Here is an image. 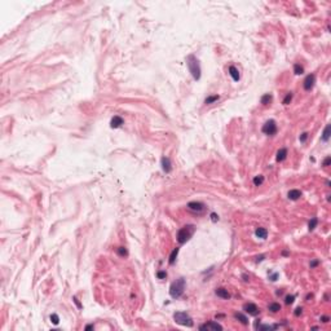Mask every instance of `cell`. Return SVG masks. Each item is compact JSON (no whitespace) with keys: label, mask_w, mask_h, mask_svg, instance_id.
Returning <instances> with one entry per match:
<instances>
[{"label":"cell","mask_w":331,"mask_h":331,"mask_svg":"<svg viewBox=\"0 0 331 331\" xmlns=\"http://www.w3.org/2000/svg\"><path fill=\"white\" fill-rule=\"evenodd\" d=\"M186 63H188V67H189V71L190 74L193 75V78L195 80H199L201 79V63H199L198 58L195 57L194 54H189L188 58H186Z\"/></svg>","instance_id":"6da1fadb"},{"label":"cell","mask_w":331,"mask_h":331,"mask_svg":"<svg viewBox=\"0 0 331 331\" xmlns=\"http://www.w3.org/2000/svg\"><path fill=\"white\" fill-rule=\"evenodd\" d=\"M194 232H195V226H194V225L189 224V225H185V226H182L181 229L177 232V235H176L177 242H179L180 244L186 243L189 239L193 237Z\"/></svg>","instance_id":"7a4b0ae2"},{"label":"cell","mask_w":331,"mask_h":331,"mask_svg":"<svg viewBox=\"0 0 331 331\" xmlns=\"http://www.w3.org/2000/svg\"><path fill=\"white\" fill-rule=\"evenodd\" d=\"M184 291H185V278L182 277L176 279L175 282H172L171 286H169V295L173 299H179L184 294Z\"/></svg>","instance_id":"3957f363"},{"label":"cell","mask_w":331,"mask_h":331,"mask_svg":"<svg viewBox=\"0 0 331 331\" xmlns=\"http://www.w3.org/2000/svg\"><path fill=\"white\" fill-rule=\"evenodd\" d=\"M173 319L176 323L181 325V326H186V327H191L194 325L193 318L189 316L186 312H176L173 314Z\"/></svg>","instance_id":"277c9868"},{"label":"cell","mask_w":331,"mask_h":331,"mask_svg":"<svg viewBox=\"0 0 331 331\" xmlns=\"http://www.w3.org/2000/svg\"><path fill=\"white\" fill-rule=\"evenodd\" d=\"M261 131H263L265 135L268 136H273L277 133V124H276V120H273V119H270V120L265 122V124L263 126V128H261Z\"/></svg>","instance_id":"5b68a950"},{"label":"cell","mask_w":331,"mask_h":331,"mask_svg":"<svg viewBox=\"0 0 331 331\" xmlns=\"http://www.w3.org/2000/svg\"><path fill=\"white\" fill-rule=\"evenodd\" d=\"M188 210L190 212H194V213H202L206 211V204L202 202H189L186 204Z\"/></svg>","instance_id":"8992f818"},{"label":"cell","mask_w":331,"mask_h":331,"mask_svg":"<svg viewBox=\"0 0 331 331\" xmlns=\"http://www.w3.org/2000/svg\"><path fill=\"white\" fill-rule=\"evenodd\" d=\"M199 330H207V331H217V330H222V326L220 323H217V322L215 321H210L207 322V323L204 325H201L199 326Z\"/></svg>","instance_id":"52a82bcc"},{"label":"cell","mask_w":331,"mask_h":331,"mask_svg":"<svg viewBox=\"0 0 331 331\" xmlns=\"http://www.w3.org/2000/svg\"><path fill=\"white\" fill-rule=\"evenodd\" d=\"M243 310L246 313H248L250 316H257L259 313H260V309L257 308L256 304H254V303H247V304L243 305Z\"/></svg>","instance_id":"ba28073f"},{"label":"cell","mask_w":331,"mask_h":331,"mask_svg":"<svg viewBox=\"0 0 331 331\" xmlns=\"http://www.w3.org/2000/svg\"><path fill=\"white\" fill-rule=\"evenodd\" d=\"M314 83H316V75L314 74H309L307 78L304 79V89L305 91H310L314 87Z\"/></svg>","instance_id":"9c48e42d"},{"label":"cell","mask_w":331,"mask_h":331,"mask_svg":"<svg viewBox=\"0 0 331 331\" xmlns=\"http://www.w3.org/2000/svg\"><path fill=\"white\" fill-rule=\"evenodd\" d=\"M160 164H162V169L166 172V173H169L172 171V163L171 159L168 157H163L162 160H160Z\"/></svg>","instance_id":"30bf717a"},{"label":"cell","mask_w":331,"mask_h":331,"mask_svg":"<svg viewBox=\"0 0 331 331\" xmlns=\"http://www.w3.org/2000/svg\"><path fill=\"white\" fill-rule=\"evenodd\" d=\"M122 124H124V120H123L122 116L115 115V116L111 118V120H110V127H111V128H119V127H122Z\"/></svg>","instance_id":"8fae6325"},{"label":"cell","mask_w":331,"mask_h":331,"mask_svg":"<svg viewBox=\"0 0 331 331\" xmlns=\"http://www.w3.org/2000/svg\"><path fill=\"white\" fill-rule=\"evenodd\" d=\"M229 74L230 76L233 78V80L234 82H238L239 79H241V74H239V70L235 66H229Z\"/></svg>","instance_id":"7c38bea8"},{"label":"cell","mask_w":331,"mask_h":331,"mask_svg":"<svg viewBox=\"0 0 331 331\" xmlns=\"http://www.w3.org/2000/svg\"><path fill=\"white\" fill-rule=\"evenodd\" d=\"M287 158V149H279L277 151V157H276V159H277V162H283V160Z\"/></svg>","instance_id":"4fadbf2b"},{"label":"cell","mask_w":331,"mask_h":331,"mask_svg":"<svg viewBox=\"0 0 331 331\" xmlns=\"http://www.w3.org/2000/svg\"><path fill=\"white\" fill-rule=\"evenodd\" d=\"M215 294L217 295L219 297H221V299H230V294L228 292V290H225V288H216Z\"/></svg>","instance_id":"5bb4252c"},{"label":"cell","mask_w":331,"mask_h":331,"mask_svg":"<svg viewBox=\"0 0 331 331\" xmlns=\"http://www.w3.org/2000/svg\"><path fill=\"white\" fill-rule=\"evenodd\" d=\"M288 198L291 199V201H296V199H299L300 197H301V191L297 190V189H292V190L288 191Z\"/></svg>","instance_id":"9a60e30c"},{"label":"cell","mask_w":331,"mask_h":331,"mask_svg":"<svg viewBox=\"0 0 331 331\" xmlns=\"http://www.w3.org/2000/svg\"><path fill=\"white\" fill-rule=\"evenodd\" d=\"M255 235H256L257 238L265 239L266 237H268V230H266L265 228H257L256 232H255Z\"/></svg>","instance_id":"2e32d148"},{"label":"cell","mask_w":331,"mask_h":331,"mask_svg":"<svg viewBox=\"0 0 331 331\" xmlns=\"http://www.w3.org/2000/svg\"><path fill=\"white\" fill-rule=\"evenodd\" d=\"M272 100H273V96H272L270 93H266L260 98V104L264 105V106H268V105L272 102Z\"/></svg>","instance_id":"e0dca14e"},{"label":"cell","mask_w":331,"mask_h":331,"mask_svg":"<svg viewBox=\"0 0 331 331\" xmlns=\"http://www.w3.org/2000/svg\"><path fill=\"white\" fill-rule=\"evenodd\" d=\"M278 327V325H256L255 326V329L256 330H274V329H277Z\"/></svg>","instance_id":"ac0fdd59"},{"label":"cell","mask_w":331,"mask_h":331,"mask_svg":"<svg viewBox=\"0 0 331 331\" xmlns=\"http://www.w3.org/2000/svg\"><path fill=\"white\" fill-rule=\"evenodd\" d=\"M330 128H331V126L330 124H327L326 127H325V131H323V133H322V137H321V140L322 141H329V138H330Z\"/></svg>","instance_id":"d6986e66"},{"label":"cell","mask_w":331,"mask_h":331,"mask_svg":"<svg viewBox=\"0 0 331 331\" xmlns=\"http://www.w3.org/2000/svg\"><path fill=\"white\" fill-rule=\"evenodd\" d=\"M234 317L238 319L239 322H241L242 325H248V319H247V317L244 316V314H242V313H235Z\"/></svg>","instance_id":"ffe728a7"},{"label":"cell","mask_w":331,"mask_h":331,"mask_svg":"<svg viewBox=\"0 0 331 331\" xmlns=\"http://www.w3.org/2000/svg\"><path fill=\"white\" fill-rule=\"evenodd\" d=\"M268 309L270 310L272 313H277L281 310V304H278V303H270L268 307Z\"/></svg>","instance_id":"44dd1931"},{"label":"cell","mask_w":331,"mask_h":331,"mask_svg":"<svg viewBox=\"0 0 331 331\" xmlns=\"http://www.w3.org/2000/svg\"><path fill=\"white\" fill-rule=\"evenodd\" d=\"M177 255H179V248H175L173 251L171 252V255H169V260H168V263L171 264V265H173V264H175V261H176V257H177Z\"/></svg>","instance_id":"7402d4cb"},{"label":"cell","mask_w":331,"mask_h":331,"mask_svg":"<svg viewBox=\"0 0 331 331\" xmlns=\"http://www.w3.org/2000/svg\"><path fill=\"white\" fill-rule=\"evenodd\" d=\"M219 98H220V96H219V94H213V96H208L207 98L204 100V104H206V105L213 104V102H216V101H217Z\"/></svg>","instance_id":"603a6c76"},{"label":"cell","mask_w":331,"mask_h":331,"mask_svg":"<svg viewBox=\"0 0 331 331\" xmlns=\"http://www.w3.org/2000/svg\"><path fill=\"white\" fill-rule=\"evenodd\" d=\"M317 224H318V219H317V217L310 219V221L308 222V229H309V232H312V230H314V228L317 226Z\"/></svg>","instance_id":"cb8c5ba5"},{"label":"cell","mask_w":331,"mask_h":331,"mask_svg":"<svg viewBox=\"0 0 331 331\" xmlns=\"http://www.w3.org/2000/svg\"><path fill=\"white\" fill-rule=\"evenodd\" d=\"M294 73L296 75H301L303 73H304V67H303L300 63H295V65H294Z\"/></svg>","instance_id":"d4e9b609"},{"label":"cell","mask_w":331,"mask_h":331,"mask_svg":"<svg viewBox=\"0 0 331 331\" xmlns=\"http://www.w3.org/2000/svg\"><path fill=\"white\" fill-rule=\"evenodd\" d=\"M116 254H118L119 256H122V257L128 256V251H127L126 247H118V248H116Z\"/></svg>","instance_id":"484cf974"},{"label":"cell","mask_w":331,"mask_h":331,"mask_svg":"<svg viewBox=\"0 0 331 331\" xmlns=\"http://www.w3.org/2000/svg\"><path fill=\"white\" fill-rule=\"evenodd\" d=\"M264 182V176H261V175H259V176H255L254 177V185L255 186H260L261 184Z\"/></svg>","instance_id":"4316f807"},{"label":"cell","mask_w":331,"mask_h":331,"mask_svg":"<svg viewBox=\"0 0 331 331\" xmlns=\"http://www.w3.org/2000/svg\"><path fill=\"white\" fill-rule=\"evenodd\" d=\"M51 321H52V323H53V325H58V323H60V317H58L56 313L51 314Z\"/></svg>","instance_id":"83f0119b"},{"label":"cell","mask_w":331,"mask_h":331,"mask_svg":"<svg viewBox=\"0 0 331 331\" xmlns=\"http://www.w3.org/2000/svg\"><path fill=\"white\" fill-rule=\"evenodd\" d=\"M291 100H292V93H287L285 97V100H283V105H288L291 102Z\"/></svg>","instance_id":"f1b7e54d"},{"label":"cell","mask_w":331,"mask_h":331,"mask_svg":"<svg viewBox=\"0 0 331 331\" xmlns=\"http://www.w3.org/2000/svg\"><path fill=\"white\" fill-rule=\"evenodd\" d=\"M294 300H295V296H294V295H287V296H286V299H285V303H286L287 305H290V304H292V303H294Z\"/></svg>","instance_id":"f546056e"},{"label":"cell","mask_w":331,"mask_h":331,"mask_svg":"<svg viewBox=\"0 0 331 331\" xmlns=\"http://www.w3.org/2000/svg\"><path fill=\"white\" fill-rule=\"evenodd\" d=\"M157 277L159 278V279H164V278L167 277V272H166V270H159V272H157Z\"/></svg>","instance_id":"4dcf8cb0"},{"label":"cell","mask_w":331,"mask_h":331,"mask_svg":"<svg viewBox=\"0 0 331 331\" xmlns=\"http://www.w3.org/2000/svg\"><path fill=\"white\" fill-rule=\"evenodd\" d=\"M307 138H308V133L307 132H304V133H301V136H300V142H305L307 141Z\"/></svg>","instance_id":"1f68e13d"},{"label":"cell","mask_w":331,"mask_h":331,"mask_svg":"<svg viewBox=\"0 0 331 331\" xmlns=\"http://www.w3.org/2000/svg\"><path fill=\"white\" fill-rule=\"evenodd\" d=\"M211 220H212L213 222L219 221V215H216L215 212H212V213H211Z\"/></svg>","instance_id":"d6a6232c"},{"label":"cell","mask_w":331,"mask_h":331,"mask_svg":"<svg viewBox=\"0 0 331 331\" xmlns=\"http://www.w3.org/2000/svg\"><path fill=\"white\" fill-rule=\"evenodd\" d=\"M330 162H331V158H330V157H327L326 159L323 160V163H322V166H323V167H327V166H330Z\"/></svg>","instance_id":"836d02e7"},{"label":"cell","mask_w":331,"mask_h":331,"mask_svg":"<svg viewBox=\"0 0 331 331\" xmlns=\"http://www.w3.org/2000/svg\"><path fill=\"white\" fill-rule=\"evenodd\" d=\"M301 313H303V308H296V309H295V312H294V314H295L296 317H299Z\"/></svg>","instance_id":"e575fe53"},{"label":"cell","mask_w":331,"mask_h":331,"mask_svg":"<svg viewBox=\"0 0 331 331\" xmlns=\"http://www.w3.org/2000/svg\"><path fill=\"white\" fill-rule=\"evenodd\" d=\"M278 277H279V274H278V273H273L270 277H269V279L273 281V282H274V281H277V278H278Z\"/></svg>","instance_id":"d590c367"},{"label":"cell","mask_w":331,"mask_h":331,"mask_svg":"<svg viewBox=\"0 0 331 331\" xmlns=\"http://www.w3.org/2000/svg\"><path fill=\"white\" fill-rule=\"evenodd\" d=\"M73 300H74L75 304H76V307H78V308H82V304L79 303V300H78V297H76V296H74V297H73Z\"/></svg>","instance_id":"8d00e7d4"},{"label":"cell","mask_w":331,"mask_h":331,"mask_svg":"<svg viewBox=\"0 0 331 331\" xmlns=\"http://www.w3.org/2000/svg\"><path fill=\"white\" fill-rule=\"evenodd\" d=\"M319 264V260H313L310 261V268H314V266H317Z\"/></svg>","instance_id":"74e56055"},{"label":"cell","mask_w":331,"mask_h":331,"mask_svg":"<svg viewBox=\"0 0 331 331\" xmlns=\"http://www.w3.org/2000/svg\"><path fill=\"white\" fill-rule=\"evenodd\" d=\"M329 319H330V318H329V317H326V316L321 317V321H322V322H325V323H327V322H329Z\"/></svg>","instance_id":"f35d334b"},{"label":"cell","mask_w":331,"mask_h":331,"mask_svg":"<svg viewBox=\"0 0 331 331\" xmlns=\"http://www.w3.org/2000/svg\"><path fill=\"white\" fill-rule=\"evenodd\" d=\"M93 329H94L93 325H87V326H85V330H93Z\"/></svg>","instance_id":"ab89813d"},{"label":"cell","mask_w":331,"mask_h":331,"mask_svg":"<svg viewBox=\"0 0 331 331\" xmlns=\"http://www.w3.org/2000/svg\"><path fill=\"white\" fill-rule=\"evenodd\" d=\"M264 257H265V256H264V255H261V256H257V257H256V261L259 263V261H261V260H263Z\"/></svg>","instance_id":"60d3db41"},{"label":"cell","mask_w":331,"mask_h":331,"mask_svg":"<svg viewBox=\"0 0 331 331\" xmlns=\"http://www.w3.org/2000/svg\"><path fill=\"white\" fill-rule=\"evenodd\" d=\"M242 278H243V279H244V281H246V282H247V281H248V279H250V277H248V276H247V274H243V276H242Z\"/></svg>","instance_id":"b9f144b4"},{"label":"cell","mask_w":331,"mask_h":331,"mask_svg":"<svg viewBox=\"0 0 331 331\" xmlns=\"http://www.w3.org/2000/svg\"><path fill=\"white\" fill-rule=\"evenodd\" d=\"M282 255H283V256H287L288 252H287V251H283V252H282Z\"/></svg>","instance_id":"7bdbcfd3"}]
</instances>
